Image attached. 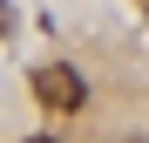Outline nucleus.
Listing matches in <instances>:
<instances>
[{
    "instance_id": "2",
    "label": "nucleus",
    "mask_w": 149,
    "mask_h": 143,
    "mask_svg": "<svg viewBox=\"0 0 149 143\" xmlns=\"http://www.w3.org/2000/svg\"><path fill=\"white\" fill-rule=\"evenodd\" d=\"M27 143H54V136H27Z\"/></svg>"
},
{
    "instance_id": "1",
    "label": "nucleus",
    "mask_w": 149,
    "mask_h": 143,
    "mask_svg": "<svg viewBox=\"0 0 149 143\" xmlns=\"http://www.w3.org/2000/svg\"><path fill=\"white\" fill-rule=\"evenodd\" d=\"M34 102H41V109H54V116H68V109H81V102H88V82L74 75L68 61H54V68H41V75H34Z\"/></svg>"
}]
</instances>
